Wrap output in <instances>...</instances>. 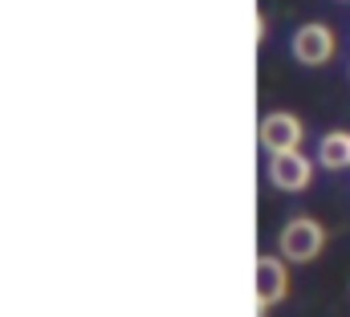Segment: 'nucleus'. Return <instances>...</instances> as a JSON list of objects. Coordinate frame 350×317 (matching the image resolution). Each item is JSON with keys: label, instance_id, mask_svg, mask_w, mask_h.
<instances>
[{"label": "nucleus", "instance_id": "obj_2", "mask_svg": "<svg viewBox=\"0 0 350 317\" xmlns=\"http://www.w3.org/2000/svg\"><path fill=\"white\" fill-rule=\"evenodd\" d=\"M334 33H330V25H301L297 33H293V57L301 61V66H326L330 57H334Z\"/></svg>", "mask_w": 350, "mask_h": 317}, {"label": "nucleus", "instance_id": "obj_3", "mask_svg": "<svg viewBox=\"0 0 350 317\" xmlns=\"http://www.w3.org/2000/svg\"><path fill=\"white\" fill-rule=\"evenodd\" d=\"M310 175H314V163L301 155V151L269 155V179H273V187H281V191H301V187H310Z\"/></svg>", "mask_w": 350, "mask_h": 317}, {"label": "nucleus", "instance_id": "obj_6", "mask_svg": "<svg viewBox=\"0 0 350 317\" xmlns=\"http://www.w3.org/2000/svg\"><path fill=\"white\" fill-rule=\"evenodd\" d=\"M318 163L330 171H347L350 167V130H330L318 143Z\"/></svg>", "mask_w": 350, "mask_h": 317}, {"label": "nucleus", "instance_id": "obj_5", "mask_svg": "<svg viewBox=\"0 0 350 317\" xmlns=\"http://www.w3.org/2000/svg\"><path fill=\"white\" fill-rule=\"evenodd\" d=\"M285 289H289V268H285V260H277V256H257V305H261V309L277 305V301L285 297Z\"/></svg>", "mask_w": 350, "mask_h": 317}, {"label": "nucleus", "instance_id": "obj_1", "mask_svg": "<svg viewBox=\"0 0 350 317\" xmlns=\"http://www.w3.org/2000/svg\"><path fill=\"white\" fill-rule=\"evenodd\" d=\"M322 244H326V228L318 220H310V216H297V220H289L281 228V256L293 260V264L314 260L322 252Z\"/></svg>", "mask_w": 350, "mask_h": 317}, {"label": "nucleus", "instance_id": "obj_4", "mask_svg": "<svg viewBox=\"0 0 350 317\" xmlns=\"http://www.w3.org/2000/svg\"><path fill=\"white\" fill-rule=\"evenodd\" d=\"M297 143H301V122L293 114H269V118H261V147L269 155L297 151Z\"/></svg>", "mask_w": 350, "mask_h": 317}]
</instances>
